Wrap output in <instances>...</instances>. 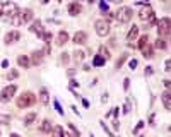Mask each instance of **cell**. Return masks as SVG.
<instances>
[{
	"mask_svg": "<svg viewBox=\"0 0 171 137\" xmlns=\"http://www.w3.org/2000/svg\"><path fill=\"white\" fill-rule=\"evenodd\" d=\"M128 87H130V79H125V81H123V89L127 91Z\"/></svg>",
	"mask_w": 171,
	"mask_h": 137,
	"instance_id": "39",
	"label": "cell"
},
{
	"mask_svg": "<svg viewBox=\"0 0 171 137\" xmlns=\"http://www.w3.org/2000/svg\"><path fill=\"white\" fill-rule=\"evenodd\" d=\"M99 7H101L103 12H108V4L106 2H99Z\"/></svg>",
	"mask_w": 171,
	"mask_h": 137,
	"instance_id": "36",
	"label": "cell"
},
{
	"mask_svg": "<svg viewBox=\"0 0 171 137\" xmlns=\"http://www.w3.org/2000/svg\"><path fill=\"white\" fill-rule=\"evenodd\" d=\"M19 38H21V33H19V31H10V33L5 34V39H4V41L7 43V45H10V43H16Z\"/></svg>",
	"mask_w": 171,
	"mask_h": 137,
	"instance_id": "9",
	"label": "cell"
},
{
	"mask_svg": "<svg viewBox=\"0 0 171 137\" xmlns=\"http://www.w3.org/2000/svg\"><path fill=\"white\" fill-rule=\"evenodd\" d=\"M39 101H41L43 105H48V103H50V94H48L46 89H41V93H39Z\"/></svg>",
	"mask_w": 171,
	"mask_h": 137,
	"instance_id": "21",
	"label": "cell"
},
{
	"mask_svg": "<svg viewBox=\"0 0 171 137\" xmlns=\"http://www.w3.org/2000/svg\"><path fill=\"white\" fill-rule=\"evenodd\" d=\"M99 55H101L104 60H108V58H110V51H108L104 46H101V48H99Z\"/></svg>",
	"mask_w": 171,
	"mask_h": 137,
	"instance_id": "29",
	"label": "cell"
},
{
	"mask_svg": "<svg viewBox=\"0 0 171 137\" xmlns=\"http://www.w3.org/2000/svg\"><path fill=\"white\" fill-rule=\"evenodd\" d=\"M0 16H2V10H0Z\"/></svg>",
	"mask_w": 171,
	"mask_h": 137,
	"instance_id": "52",
	"label": "cell"
},
{
	"mask_svg": "<svg viewBox=\"0 0 171 137\" xmlns=\"http://www.w3.org/2000/svg\"><path fill=\"white\" fill-rule=\"evenodd\" d=\"M34 103H36V96L31 91H27V93H24L22 96L17 98V106L19 108H29V106H33Z\"/></svg>",
	"mask_w": 171,
	"mask_h": 137,
	"instance_id": "2",
	"label": "cell"
},
{
	"mask_svg": "<svg viewBox=\"0 0 171 137\" xmlns=\"http://www.w3.org/2000/svg\"><path fill=\"white\" fill-rule=\"evenodd\" d=\"M152 72H154V70H152V67H145V70H144V74H145V76H152Z\"/></svg>",
	"mask_w": 171,
	"mask_h": 137,
	"instance_id": "38",
	"label": "cell"
},
{
	"mask_svg": "<svg viewBox=\"0 0 171 137\" xmlns=\"http://www.w3.org/2000/svg\"><path fill=\"white\" fill-rule=\"evenodd\" d=\"M137 36H139V26H133V28H130V31H128L127 39H128V41H133Z\"/></svg>",
	"mask_w": 171,
	"mask_h": 137,
	"instance_id": "19",
	"label": "cell"
},
{
	"mask_svg": "<svg viewBox=\"0 0 171 137\" xmlns=\"http://www.w3.org/2000/svg\"><path fill=\"white\" fill-rule=\"evenodd\" d=\"M43 55H45V51H41V50L34 51V53H33V57H31V62H33L34 65L41 64V60H43Z\"/></svg>",
	"mask_w": 171,
	"mask_h": 137,
	"instance_id": "16",
	"label": "cell"
},
{
	"mask_svg": "<svg viewBox=\"0 0 171 137\" xmlns=\"http://www.w3.org/2000/svg\"><path fill=\"white\" fill-rule=\"evenodd\" d=\"M99 124H101V127H103V128H104V132H106V134H108V135H110V137H115V135H113V134H111V132H110V128H108V127H106V124H104V122H99Z\"/></svg>",
	"mask_w": 171,
	"mask_h": 137,
	"instance_id": "35",
	"label": "cell"
},
{
	"mask_svg": "<svg viewBox=\"0 0 171 137\" xmlns=\"http://www.w3.org/2000/svg\"><path fill=\"white\" fill-rule=\"evenodd\" d=\"M51 132H53V137H64V128L60 127V125H55V127L51 128Z\"/></svg>",
	"mask_w": 171,
	"mask_h": 137,
	"instance_id": "23",
	"label": "cell"
},
{
	"mask_svg": "<svg viewBox=\"0 0 171 137\" xmlns=\"http://www.w3.org/2000/svg\"><path fill=\"white\" fill-rule=\"evenodd\" d=\"M145 2H147V0H145Z\"/></svg>",
	"mask_w": 171,
	"mask_h": 137,
	"instance_id": "55",
	"label": "cell"
},
{
	"mask_svg": "<svg viewBox=\"0 0 171 137\" xmlns=\"http://www.w3.org/2000/svg\"><path fill=\"white\" fill-rule=\"evenodd\" d=\"M84 51H81V50H75L74 51V60H75V62H82V60H84Z\"/></svg>",
	"mask_w": 171,
	"mask_h": 137,
	"instance_id": "25",
	"label": "cell"
},
{
	"mask_svg": "<svg viewBox=\"0 0 171 137\" xmlns=\"http://www.w3.org/2000/svg\"><path fill=\"white\" fill-rule=\"evenodd\" d=\"M41 39H45V43H46V45H50V43H51V33H45Z\"/></svg>",
	"mask_w": 171,
	"mask_h": 137,
	"instance_id": "34",
	"label": "cell"
},
{
	"mask_svg": "<svg viewBox=\"0 0 171 137\" xmlns=\"http://www.w3.org/2000/svg\"><path fill=\"white\" fill-rule=\"evenodd\" d=\"M104 62H106V60L103 58L101 55H96V57H94V60H93V65H94V67H103Z\"/></svg>",
	"mask_w": 171,
	"mask_h": 137,
	"instance_id": "22",
	"label": "cell"
},
{
	"mask_svg": "<svg viewBox=\"0 0 171 137\" xmlns=\"http://www.w3.org/2000/svg\"><path fill=\"white\" fill-rule=\"evenodd\" d=\"M67 41H68V33L67 31H60L58 36H56V45H58V46H64Z\"/></svg>",
	"mask_w": 171,
	"mask_h": 137,
	"instance_id": "13",
	"label": "cell"
},
{
	"mask_svg": "<svg viewBox=\"0 0 171 137\" xmlns=\"http://www.w3.org/2000/svg\"><path fill=\"white\" fill-rule=\"evenodd\" d=\"M31 33H36L39 36V38H43V34H45V31H43V24H41V21H34L33 24H31Z\"/></svg>",
	"mask_w": 171,
	"mask_h": 137,
	"instance_id": "8",
	"label": "cell"
},
{
	"mask_svg": "<svg viewBox=\"0 0 171 137\" xmlns=\"http://www.w3.org/2000/svg\"><path fill=\"white\" fill-rule=\"evenodd\" d=\"M94 28H96V34L98 36H108L110 34V22L104 21V19H98L94 22Z\"/></svg>",
	"mask_w": 171,
	"mask_h": 137,
	"instance_id": "6",
	"label": "cell"
},
{
	"mask_svg": "<svg viewBox=\"0 0 171 137\" xmlns=\"http://www.w3.org/2000/svg\"><path fill=\"white\" fill-rule=\"evenodd\" d=\"M171 31V22L168 17H162L161 21L158 22V33H159V38H162V36H168Z\"/></svg>",
	"mask_w": 171,
	"mask_h": 137,
	"instance_id": "7",
	"label": "cell"
},
{
	"mask_svg": "<svg viewBox=\"0 0 171 137\" xmlns=\"http://www.w3.org/2000/svg\"><path fill=\"white\" fill-rule=\"evenodd\" d=\"M70 86H72V87H77V86H79V82H77V81H70Z\"/></svg>",
	"mask_w": 171,
	"mask_h": 137,
	"instance_id": "46",
	"label": "cell"
},
{
	"mask_svg": "<svg viewBox=\"0 0 171 137\" xmlns=\"http://www.w3.org/2000/svg\"><path fill=\"white\" fill-rule=\"evenodd\" d=\"M161 99H162V105H164V110L169 111L171 110V94H169V89H166L164 93L161 94Z\"/></svg>",
	"mask_w": 171,
	"mask_h": 137,
	"instance_id": "10",
	"label": "cell"
},
{
	"mask_svg": "<svg viewBox=\"0 0 171 137\" xmlns=\"http://www.w3.org/2000/svg\"><path fill=\"white\" fill-rule=\"evenodd\" d=\"M137 64H139V62H137L135 58H132V60H130V62H128V65H130V68H132V70L137 67Z\"/></svg>",
	"mask_w": 171,
	"mask_h": 137,
	"instance_id": "37",
	"label": "cell"
},
{
	"mask_svg": "<svg viewBox=\"0 0 171 137\" xmlns=\"http://www.w3.org/2000/svg\"><path fill=\"white\" fill-rule=\"evenodd\" d=\"M9 137H21V135H19V134H10Z\"/></svg>",
	"mask_w": 171,
	"mask_h": 137,
	"instance_id": "50",
	"label": "cell"
},
{
	"mask_svg": "<svg viewBox=\"0 0 171 137\" xmlns=\"http://www.w3.org/2000/svg\"><path fill=\"white\" fill-rule=\"evenodd\" d=\"M58 2H62V0H58Z\"/></svg>",
	"mask_w": 171,
	"mask_h": 137,
	"instance_id": "53",
	"label": "cell"
},
{
	"mask_svg": "<svg viewBox=\"0 0 171 137\" xmlns=\"http://www.w3.org/2000/svg\"><path fill=\"white\" fill-rule=\"evenodd\" d=\"M154 48H158V50H164L166 48V41L162 38H158L156 39V43H154Z\"/></svg>",
	"mask_w": 171,
	"mask_h": 137,
	"instance_id": "24",
	"label": "cell"
},
{
	"mask_svg": "<svg viewBox=\"0 0 171 137\" xmlns=\"http://www.w3.org/2000/svg\"><path fill=\"white\" fill-rule=\"evenodd\" d=\"M17 64H19V67H22V68H27L31 65V60L27 58L26 55H21L19 58H17Z\"/></svg>",
	"mask_w": 171,
	"mask_h": 137,
	"instance_id": "18",
	"label": "cell"
},
{
	"mask_svg": "<svg viewBox=\"0 0 171 137\" xmlns=\"http://www.w3.org/2000/svg\"><path fill=\"white\" fill-rule=\"evenodd\" d=\"M142 50V55L145 57V58H152L154 57V51H152V46H151L149 43H147V45H145V46H142L140 48Z\"/></svg>",
	"mask_w": 171,
	"mask_h": 137,
	"instance_id": "17",
	"label": "cell"
},
{
	"mask_svg": "<svg viewBox=\"0 0 171 137\" xmlns=\"http://www.w3.org/2000/svg\"><path fill=\"white\" fill-rule=\"evenodd\" d=\"M67 127L70 128V132H72V137H81V132L75 128V125L74 124H67Z\"/></svg>",
	"mask_w": 171,
	"mask_h": 137,
	"instance_id": "27",
	"label": "cell"
},
{
	"mask_svg": "<svg viewBox=\"0 0 171 137\" xmlns=\"http://www.w3.org/2000/svg\"><path fill=\"white\" fill-rule=\"evenodd\" d=\"M17 76H19V72H17V70H9V74H7V79H9V81H12V79H16Z\"/></svg>",
	"mask_w": 171,
	"mask_h": 137,
	"instance_id": "32",
	"label": "cell"
},
{
	"mask_svg": "<svg viewBox=\"0 0 171 137\" xmlns=\"http://www.w3.org/2000/svg\"><path fill=\"white\" fill-rule=\"evenodd\" d=\"M139 19H140V21L149 22V24H154V22H156V17H154V10H152V7L145 4L144 7H142V10L139 12Z\"/></svg>",
	"mask_w": 171,
	"mask_h": 137,
	"instance_id": "4",
	"label": "cell"
},
{
	"mask_svg": "<svg viewBox=\"0 0 171 137\" xmlns=\"http://www.w3.org/2000/svg\"><path fill=\"white\" fill-rule=\"evenodd\" d=\"M140 137H144V135H140Z\"/></svg>",
	"mask_w": 171,
	"mask_h": 137,
	"instance_id": "54",
	"label": "cell"
},
{
	"mask_svg": "<svg viewBox=\"0 0 171 137\" xmlns=\"http://www.w3.org/2000/svg\"><path fill=\"white\" fill-rule=\"evenodd\" d=\"M81 10H82V7L79 2H70V4H68V14H70V16H79Z\"/></svg>",
	"mask_w": 171,
	"mask_h": 137,
	"instance_id": "11",
	"label": "cell"
},
{
	"mask_svg": "<svg viewBox=\"0 0 171 137\" xmlns=\"http://www.w3.org/2000/svg\"><path fill=\"white\" fill-rule=\"evenodd\" d=\"M62 62H64V64L68 62V53H62Z\"/></svg>",
	"mask_w": 171,
	"mask_h": 137,
	"instance_id": "43",
	"label": "cell"
},
{
	"mask_svg": "<svg viewBox=\"0 0 171 137\" xmlns=\"http://www.w3.org/2000/svg\"><path fill=\"white\" fill-rule=\"evenodd\" d=\"M101 101H103V103H106V101H108V94H103V98H101Z\"/></svg>",
	"mask_w": 171,
	"mask_h": 137,
	"instance_id": "47",
	"label": "cell"
},
{
	"mask_svg": "<svg viewBox=\"0 0 171 137\" xmlns=\"http://www.w3.org/2000/svg\"><path fill=\"white\" fill-rule=\"evenodd\" d=\"M2 67H9V60H4V62H2Z\"/></svg>",
	"mask_w": 171,
	"mask_h": 137,
	"instance_id": "48",
	"label": "cell"
},
{
	"mask_svg": "<svg viewBox=\"0 0 171 137\" xmlns=\"http://www.w3.org/2000/svg\"><path fill=\"white\" fill-rule=\"evenodd\" d=\"M171 64H169V60H166V62H164V70H166V72H169V70H171Z\"/></svg>",
	"mask_w": 171,
	"mask_h": 137,
	"instance_id": "42",
	"label": "cell"
},
{
	"mask_svg": "<svg viewBox=\"0 0 171 137\" xmlns=\"http://www.w3.org/2000/svg\"><path fill=\"white\" fill-rule=\"evenodd\" d=\"M75 45H84L86 41H87V34L84 33V31H79V33L74 34V39H72Z\"/></svg>",
	"mask_w": 171,
	"mask_h": 137,
	"instance_id": "12",
	"label": "cell"
},
{
	"mask_svg": "<svg viewBox=\"0 0 171 137\" xmlns=\"http://www.w3.org/2000/svg\"><path fill=\"white\" fill-rule=\"evenodd\" d=\"M10 22H12L14 26H21L22 21H21V14H16V16L10 17Z\"/></svg>",
	"mask_w": 171,
	"mask_h": 137,
	"instance_id": "26",
	"label": "cell"
},
{
	"mask_svg": "<svg viewBox=\"0 0 171 137\" xmlns=\"http://www.w3.org/2000/svg\"><path fill=\"white\" fill-rule=\"evenodd\" d=\"M21 14V21H22V24H26V22H29L31 19H33V10L31 9H24L22 12H19Z\"/></svg>",
	"mask_w": 171,
	"mask_h": 137,
	"instance_id": "14",
	"label": "cell"
},
{
	"mask_svg": "<svg viewBox=\"0 0 171 137\" xmlns=\"http://www.w3.org/2000/svg\"><path fill=\"white\" fill-rule=\"evenodd\" d=\"M16 91H17V86H16V84H9V86H5L4 89L0 91V101H2V103H9L10 99L14 98Z\"/></svg>",
	"mask_w": 171,
	"mask_h": 137,
	"instance_id": "5",
	"label": "cell"
},
{
	"mask_svg": "<svg viewBox=\"0 0 171 137\" xmlns=\"http://www.w3.org/2000/svg\"><path fill=\"white\" fill-rule=\"evenodd\" d=\"M111 2H115V4H122L123 0H111Z\"/></svg>",
	"mask_w": 171,
	"mask_h": 137,
	"instance_id": "49",
	"label": "cell"
},
{
	"mask_svg": "<svg viewBox=\"0 0 171 137\" xmlns=\"http://www.w3.org/2000/svg\"><path fill=\"white\" fill-rule=\"evenodd\" d=\"M113 128H115V130H118V128H120V122H118V120L113 122Z\"/></svg>",
	"mask_w": 171,
	"mask_h": 137,
	"instance_id": "44",
	"label": "cell"
},
{
	"mask_svg": "<svg viewBox=\"0 0 171 137\" xmlns=\"http://www.w3.org/2000/svg\"><path fill=\"white\" fill-rule=\"evenodd\" d=\"M147 41H149V38H147V34H144V36H140V39H139V48L145 46V45H147Z\"/></svg>",
	"mask_w": 171,
	"mask_h": 137,
	"instance_id": "30",
	"label": "cell"
},
{
	"mask_svg": "<svg viewBox=\"0 0 171 137\" xmlns=\"http://www.w3.org/2000/svg\"><path fill=\"white\" fill-rule=\"evenodd\" d=\"M127 58H128V55H122V57H120V58H118V62H116V68H120V67H122V65L125 64V60H127Z\"/></svg>",
	"mask_w": 171,
	"mask_h": 137,
	"instance_id": "31",
	"label": "cell"
},
{
	"mask_svg": "<svg viewBox=\"0 0 171 137\" xmlns=\"http://www.w3.org/2000/svg\"><path fill=\"white\" fill-rule=\"evenodd\" d=\"M51 122L50 120H43L41 122V125H39V130H41L43 134H51Z\"/></svg>",
	"mask_w": 171,
	"mask_h": 137,
	"instance_id": "15",
	"label": "cell"
},
{
	"mask_svg": "<svg viewBox=\"0 0 171 137\" xmlns=\"http://www.w3.org/2000/svg\"><path fill=\"white\" fill-rule=\"evenodd\" d=\"M53 105H55V110L58 111V115H65V113H64V110H62V106H60V103L56 101V99L53 101Z\"/></svg>",
	"mask_w": 171,
	"mask_h": 137,
	"instance_id": "33",
	"label": "cell"
},
{
	"mask_svg": "<svg viewBox=\"0 0 171 137\" xmlns=\"http://www.w3.org/2000/svg\"><path fill=\"white\" fill-rule=\"evenodd\" d=\"M133 16V10L130 7H120L118 10L115 12V19L120 22V24H125V22H130Z\"/></svg>",
	"mask_w": 171,
	"mask_h": 137,
	"instance_id": "1",
	"label": "cell"
},
{
	"mask_svg": "<svg viewBox=\"0 0 171 137\" xmlns=\"http://www.w3.org/2000/svg\"><path fill=\"white\" fill-rule=\"evenodd\" d=\"M142 127H144V122H139V124H137V127L133 128V132H139V130H140Z\"/></svg>",
	"mask_w": 171,
	"mask_h": 137,
	"instance_id": "40",
	"label": "cell"
},
{
	"mask_svg": "<svg viewBox=\"0 0 171 137\" xmlns=\"http://www.w3.org/2000/svg\"><path fill=\"white\" fill-rule=\"evenodd\" d=\"M111 19H115V14H113V12H108V14H106V19H104V21H111Z\"/></svg>",
	"mask_w": 171,
	"mask_h": 137,
	"instance_id": "41",
	"label": "cell"
},
{
	"mask_svg": "<svg viewBox=\"0 0 171 137\" xmlns=\"http://www.w3.org/2000/svg\"><path fill=\"white\" fill-rule=\"evenodd\" d=\"M41 4H48V0H41Z\"/></svg>",
	"mask_w": 171,
	"mask_h": 137,
	"instance_id": "51",
	"label": "cell"
},
{
	"mask_svg": "<svg viewBox=\"0 0 171 137\" xmlns=\"http://www.w3.org/2000/svg\"><path fill=\"white\" fill-rule=\"evenodd\" d=\"M0 10H2V14H7L10 17L19 14V7L14 2H9V0H0Z\"/></svg>",
	"mask_w": 171,
	"mask_h": 137,
	"instance_id": "3",
	"label": "cell"
},
{
	"mask_svg": "<svg viewBox=\"0 0 171 137\" xmlns=\"http://www.w3.org/2000/svg\"><path fill=\"white\" fill-rule=\"evenodd\" d=\"M169 86H171V81H169V79H166V81H164V87L169 89Z\"/></svg>",
	"mask_w": 171,
	"mask_h": 137,
	"instance_id": "45",
	"label": "cell"
},
{
	"mask_svg": "<svg viewBox=\"0 0 171 137\" xmlns=\"http://www.w3.org/2000/svg\"><path fill=\"white\" fill-rule=\"evenodd\" d=\"M38 120V113H27V115L24 117V125H31L34 124Z\"/></svg>",
	"mask_w": 171,
	"mask_h": 137,
	"instance_id": "20",
	"label": "cell"
},
{
	"mask_svg": "<svg viewBox=\"0 0 171 137\" xmlns=\"http://www.w3.org/2000/svg\"><path fill=\"white\" fill-rule=\"evenodd\" d=\"M0 124L9 125V124H10V115H4V113H0Z\"/></svg>",
	"mask_w": 171,
	"mask_h": 137,
	"instance_id": "28",
	"label": "cell"
}]
</instances>
